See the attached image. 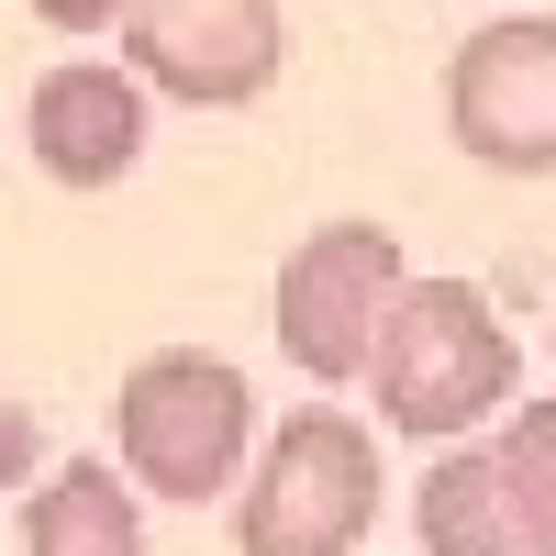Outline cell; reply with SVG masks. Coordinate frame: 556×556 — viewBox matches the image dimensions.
I'll list each match as a JSON object with an SVG mask.
<instances>
[{
	"label": "cell",
	"instance_id": "cell-11",
	"mask_svg": "<svg viewBox=\"0 0 556 556\" xmlns=\"http://www.w3.org/2000/svg\"><path fill=\"white\" fill-rule=\"evenodd\" d=\"M23 12L56 34H112V23H134V0H23Z\"/></svg>",
	"mask_w": 556,
	"mask_h": 556
},
{
	"label": "cell",
	"instance_id": "cell-9",
	"mask_svg": "<svg viewBox=\"0 0 556 556\" xmlns=\"http://www.w3.org/2000/svg\"><path fill=\"white\" fill-rule=\"evenodd\" d=\"M23 556H156V545L134 523V490L112 479V456H67L23 501Z\"/></svg>",
	"mask_w": 556,
	"mask_h": 556
},
{
	"label": "cell",
	"instance_id": "cell-3",
	"mask_svg": "<svg viewBox=\"0 0 556 556\" xmlns=\"http://www.w3.org/2000/svg\"><path fill=\"white\" fill-rule=\"evenodd\" d=\"M367 523H379V434L334 401L290 412L245 490V556H356Z\"/></svg>",
	"mask_w": 556,
	"mask_h": 556
},
{
	"label": "cell",
	"instance_id": "cell-8",
	"mask_svg": "<svg viewBox=\"0 0 556 556\" xmlns=\"http://www.w3.org/2000/svg\"><path fill=\"white\" fill-rule=\"evenodd\" d=\"M412 513H424V545H434V556H556V513L513 479V456H501V445L434 456Z\"/></svg>",
	"mask_w": 556,
	"mask_h": 556
},
{
	"label": "cell",
	"instance_id": "cell-7",
	"mask_svg": "<svg viewBox=\"0 0 556 556\" xmlns=\"http://www.w3.org/2000/svg\"><path fill=\"white\" fill-rule=\"evenodd\" d=\"M23 146L34 167L56 178V190H112V178L146 156V78L134 67H45L34 78V101H23Z\"/></svg>",
	"mask_w": 556,
	"mask_h": 556
},
{
	"label": "cell",
	"instance_id": "cell-10",
	"mask_svg": "<svg viewBox=\"0 0 556 556\" xmlns=\"http://www.w3.org/2000/svg\"><path fill=\"white\" fill-rule=\"evenodd\" d=\"M501 456H513V479L556 513V401H523V412H513V434H501Z\"/></svg>",
	"mask_w": 556,
	"mask_h": 556
},
{
	"label": "cell",
	"instance_id": "cell-1",
	"mask_svg": "<svg viewBox=\"0 0 556 556\" xmlns=\"http://www.w3.org/2000/svg\"><path fill=\"white\" fill-rule=\"evenodd\" d=\"M367 379H379V424L390 434H468V424H490L513 401L523 345L468 278H412L379 356H367Z\"/></svg>",
	"mask_w": 556,
	"mask_h": 556
},
{
	"label": "cell",
	"instance_id": "cell-4",
	"mask_svg": "<svg viewBox=\"0 0 556 556\" xmlns=\"http://www.w3.org/2000/svg\"><path fill=\"white\" fill-rule=\"evenodd\" d=\"M401 245L379 223H323L301 235V256L278 267V345H290L301 379H367L390 312H401Z\"/></svg>",
	"mask_w": 556,
	"mask_h": 556
},
{
	"label": "cell",
	"instance_id": "cell-12",
	"mask_svg": "<svg viewBox=\"0 0 556 556\" xmlns=\"http://www.w3.org/2000/svg\"><path fill=\"white\" fill-rule=\"evenodd\" d=\"M34 456H45L34 412H23V401H0V490H23V479H34Z\"/></svg>",
	"mask_w": 556,
	"mask_h": 556
},
{
	"label": "cell",
	"instance_id": "cell-5",
	"mask_svg": "<svg viewBox=\"0 0 556 556\" xmlns=\"http://www.w3.org/2000/svg\"><path fill=\"white\" fill-rule=\"evenodd\" d=\"M445 134L468 146L479 167H556V23L545 12H501L456 45L445 67Z\"/></svg>",
	"mask_w": 556,
	"mask_h": 556
},
{
	"label": "cell",
	"instance_id": "cell-6",
	"mask_svg": "<svg viewBox=\"0 0 556 556\" xmlns=\"http://www.w3.org/2000/svg\"><path fill=\"white\" fill-rule=\"evenodd\" d=\"M123 67L201 112H235L290 67V23H278V0H134Z\"/></svg>",
	"mask_w": 556,
	"mask_h": 556
},
{
	"label": "cell",
	"instance_id": "cell-2",
	"mask_svg": "<svg viewBox=\"0 0 556 556\" xmlns=\"http://www.w3.org/2000/svg\"><path fill=\"white\" fill-rule=\"evenodd\" d=\"M245 434H256V390H245V367H223V356L167 345V356H134L123 390H112V456H123V479L156 490V501L235 490Z\"/></svg>",
	"mask_w": 556,
	"mask_h": 556
}]
</instances>
